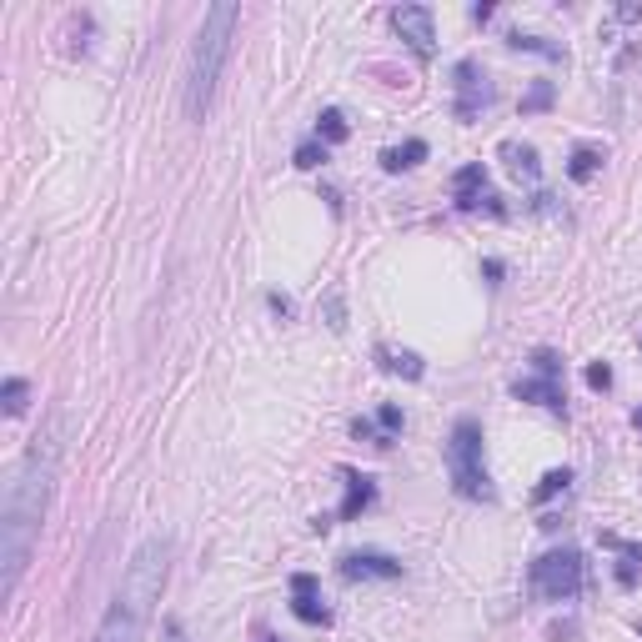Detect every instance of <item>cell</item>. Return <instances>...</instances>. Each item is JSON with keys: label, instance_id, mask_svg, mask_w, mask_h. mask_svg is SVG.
<instances>
[{"label": "cell", "instance_id": "cell-1", "mask_svg": "<svg viewBox=\"0 0 642 642\" xmlns=\"http://www.w3.org/2000/svg\"><path fill=\"white\" fill-rule=\"evenodd\" d=\"M61 447H66V422L61 412H51L46 427L21 452V462L6 472V502H0V592H6V602L16 597L31 567V552H36V537H41L51 492H56Z\"/></svg>", "mask_w": 642, "mask_h": 642}, {"label": "cell", "instance_id": "cell-2", "mask_svg": "<svg viewBox=\"0 0 642 642\" xmlns=\"http://www.w3.org/2000/svg\"><path fill=\"white\" fill-rule=\"evenodd\" d=\"M166 572H171V537H146L121 572V587L96 627V642H141L151 627V612L161 602Z\"/></svg>", "mask_w": 642, "mask_h": 642}, {"label": "cell", "instance_id": "cell-3", "mask_svg": "<svg viewBox=\"0 0 642 642\" xmlns=\"http://www.w3.org/2000/svg\"><path fill=\"white\" fill-rule=\"evenodd\" d=\"M241 26V6L231 0H216L206 11L201 31H196V46H191V71H186V116L201 121L211 111V96H216V81H221V66L231 56V36Z\"/></svg>", "mask_w": 642, "mask_h": 642}, {"label": "cell", "instance_id": "cell-4", "mask_svg": "<svg viewBox=\"0 0 642 642\" xmlns=\"http://www.w3.org/2000/svg\"><path fill=\"white\" fill-rule=\"evenodd\" d=\"M447 472H452V487L467 502H492L497 497V487L487 477V462H482V422L477 417H457V427L447 437Z\"/></svg>", "mask_w": 642, "mask_h": 642}, {"label": "cell", "instance_id": "cell-5", "mask_svg": "<svg viewBox=\"0 0 642 642\" xmlns=\"http://www.w3.org/2000/svg\"><path fill=\"white\" fill-rule=\"evenodd\" d=\"M582 582H587V567L577 552H547L532 562V592L542 602H572L582 592Z\"/></svg>", "mask_w": 642, "mask_h": 642}, {"label": "cell", "instance_id": "cell-6", "mask_svg": "<svg viewBox=\"0 0 642 642\" xmlns=\"http://www.w3.org/2000/svg\"><path fill=\"white\" fill-rule=\"evenodd\" d=\"M457 121H477L482 106H492V86H487V71L477 61H457Z\"/></svg>", "mask_w": 642, "mask_h": 642}, {"label": "cell", "instance_id": "cell-7", "mask_svg": "<svg viewBox=\"0 0 642 642\" xmlns=\"http://www.w3.org/2000/svg\"><path fill=\"white\" fill-rule=\"evenodd\" d=\"M392 26H397V36L417 51V61H432L437 26H432V11H427V6H397V11H392Z\"/></svg>", "mask_w": 642, "mask_h": 642}, {"label": "cell", "instance_id": "cell-8", "mask_svg": "<svg viewBox=\"0 0 642 642\" xmlns=\"http://www.w3.org/2000/svg\"><path fill=\"white\" fill-rule=\"evenodd\" d=\"M342 577H352V582H392V577H402V562L387 557V552L362 547V552H347L342 557Z\"/></svg>", "mask_w": 642, "mask_h": 642}, {"label": "cell", "instance_id": "cell-9", "mask_svg": "<svg viewBox=\"0 0 642 642\" xmlns=\"http://www.w3.org/2000/svg\"><path fill=\"white\" fill-rule=\"evenodd\" d=\"M291 612H296L306 627H327V622H332V607L316 597V577H311V572H296V577H291Z\"/></svg>", "mask_w": 642, "mask_h": 642}, {"label": "cell", "instance_id": "cell-10", "mask_svg": "<svg viewBox=\"0 0 642 642\" xmlns=\"http://www.w3.org/2000/svg\"><path fill=\"white\" fill-rule=\"evenodd\" d=\"M512 397H517V402H537V407L567 417V397H562V387H557L552 377H517V382H512Z\"/></svg>", "mask_w": 642, "mask_h": 642}, {"label": "cell", "instance_id": "cell-11", "mask_svg": "<svg viewBox=\"0 0 642 642\" xmlns=\"http://www.w3.org/2000/svg\"><path fill=\"white\" fill-rule=\"evenodd\" d=\"M372 502H377V482L362 477V472H347V497H342V512H337V517H342V522H357Z\"/></svg>", "mask_w": 642, "mask_h": 642}, {"label": "cell", "instance_id": "cell-12", "mask_svg": "<svg viewBox=\"0 0 642 642\" xmlns=\"http://www.w3.org/2000/svg\"><path fill=\"white\" fill-rule=\"evenodd\" d=\"M482 186H487V166H482V161L462 166V171L452 176V196H457V206H462V211H477V201H482Z\"/></svg>", "mask_w": 642, "mask_h": 642}, {"label": "cell", "instance_id": "cell-13", "mask_svg": "<svg viewBox=\"0 0 642 642\" xmlns=\"http://www.w3.org/2000/svg\"><path fill=\"white\" fill-rule=\"evenodd\" d=\"M417 161H427V141H402V146L382 151V166L387 171H412Z\"/></svg>", "mask_w": 642, "mask_h": 642}, {"label": "cell", "instance_id": "cell-14", "mask_svg": "<svg viewBox=\"0 0 642 642\" xmlns=\"http://www.w3.org/2000/svg\"><path fill=\"white\" fill-rule=\"evenodd\" d=\"M502 156H507L512 176H527V181H537V176H542V161H537V151H532V146H517V141H507V146H502Z\"/></svg>", "mask_w": 642, "mask_h": 642}, {"label": "cell", "instance_id": "cell-15", "mask_svg": "<svg viewBox=\"0 0 642 642\" xmlns=\"http://www.w3.org/2000/svg\"><path fill=\"white\" fill-rule=\"evenodd\" d=\"M316 141L321 146H337V141H347V116L337 111V106H327L316 116Z\"/></svg>", "mask_w": 642, "mask_h": 642}, {"label": "cell", "instance_id": "cell-16", "mask_svg": "<svg viewBox=\"0 0 642 642\" xmlns=\"http://www.w3.org/2000/svg\"><path fill=\"white\" fill-rule=\"evenodd\" d=\"M597 166H602V151H597V146H577V151L567 156V176H572V181H592Z\"/></svg>", "mask_w": 642, "mask_h": 642}, {"label": "cell", "instance_id": "cell-17", "mask_svg": "<svg viewBox=\"0 0 642 642\" xmlns=\"http://www.w3.org/2000/svg\"><path fill=\"white\" fill-rule=\"evenodd\" d=\"M377 357H382V367H387V372H397V377H407V382H417V377L427 372L417 352H387V347H382Z\"/></svg>", "mask_w": 642, "mask_h": 642}, {"label": "cell", "instance_id": "cell-18", "mask_svg": "<svg viewBox=\"0 0 642 642\" xmlns=\"http://www.w3.org/2000/svg\"><path fill=\"white\" fill-rule=\"evenodd\" d=\"M0 402H6V417H21V412H26V402H31L26 377H6V387H0Z\"/></svg>", "mask_w": 642, "mask_h": 642}, {"label": "cell", "instance_id": "cell-19", "mask_svg": "<svg viewBox=\"0 0 642 642\" xmlns=\"http://www.w3.org/2000/svg\"><path fill=\"white\" fill-rule=\"evenodd\" d=\"M507 46H512V51H537V56H547V61H562V46H547L542 36H522V31H512V36H507Z\"/></svg>", "mask_w": 642, "mask_h": 642}, {"label": "cell", "instance_id": "cell-20", "mask_svg": "<svg viewBox=\"0 0 642 642\" xmlns=\"http://www.w3.org/2000/svg\"><path fill=\"white\" fill-rule=\"evenodd\" d=\"M567 482H572V472H567V467H552V472H547V477L537 482V492H532V497H537V502H547V497L567 492Z\"/></svg>", "mask_w": 642, "mask_h": 642}, {"label": "cell", "instance_id": "cell-21", "mask_svg": "<svg viewBox=\"0 0 642 642\" xmlns=\"http://www.w3.org/2000/svg\"><path fill=\"white\" fill-rule=\"evenodd\" d=\"M552 106V81H537L527 96H522V116H532V111H547Z\"/></svg>", "mask_w": 642, "mask_h": 642}, {"label": "cell", "instance_id": "cell-22", "mask_svg": "<svg viewBox=\"0 0 642 642\" xmlns=\"http://www.w3.org/2000/svg\"><path fill=\"white\" fill-rule=\"evenodd\" d=\"M321 161H327V146H321V141H301V146H296V166H301V171H316Z\"/></svg>", "mask_w": 642, "mask_h": 642}, {"label": "cell", "instance_id": "cell-23", "mask_svg": "<svg viewBox=\"0 0 642 642\" xmlns=\"http://www.w3.org/2000/svg\"><path fill=\"white\" fill-rule=\"evenodd\" d=\"M532 367H537V377H552V382L562 377V357H557V352H547V347H542V352H532Z\"/></svg>", "mask_w": 642, "mask_h": 642}, {"label": "cell", "instance_id": "cell-24", "mask_svg": "<svg viewBox=\"0 0 642 642\" xmlns=\"http://www.w3.org/2000/svg\"><path fill=\"white\" fill-rule=\"evenodd\" d=\"M587 387H592V392H607V387H612V367H607V362H592V367H587Z\"/></svg>", "mask_w": 642, "mask_h": 642}, {"label": "cell", "instance_id": "cell-25", "mask_svg": "<svg viewBox=\"0 0 642 642\" xmlns=\"http://www.w3.org/2000/svg\"><path fill=\"white\" fill-rule=\"evenodd\" d=\"M377 422H382V442H392V432L402 427V407H382V412H377Z\"/></svg>", "mask_w": 642, "mask_h": 642}, {"label": "cell", "instance_id": "cell-26", "mask_svg": "<svg viewBox=\"0 0 642 642\" xmlns=\"http://www.w3.org/2000/svg\"><path fill=\"white\" fill-rule=\"evenodd\" d=\"M632 427H637V432H642V407H637V412H632Z\"/></svg>", "mask_w": 642, "mask_h": 642}]
</instances>
